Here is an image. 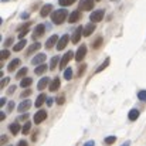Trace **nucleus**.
Here are the masks:
<instances>
[{"mask_svg": "<svg viewBox=\"0 0 146 146\" xmlns=\"http://www.w3.org/2000/svg\"><path fill=\"white\" fill-rule=\"evenodd\" d=\"M67 16H68V13H67V10H65V9L55 10V11L51 14V20H52V23H54V24H62V23L65 21Z\"/></svg>", "mask_w": 146, "mask_h": 146, "instance_id": "1", "label": "nucleus"}, {"mask_svg": "<svg viewBox=\"0 0 146 146\" xmlns=\"http://www.w3.org/2000/svg\"><path fill=\"white\" fill-rule=\"evenodd\" d=\"M72 57H75V54H74V52H72L71 50H70V51H67V52H65V54H64V55L61 57V61H60V67H61V68L64 70V68L67 67V64L70 62V60H71Z\"/></svg>", "mask_w": 146, "mask_h": 146, "instance_id": "2", "label": "nucleus"}, {"mask_svg": "<svg viewBox=\"0 0 146 146\" xmlns=\"http://www.w3.org/2000/svg\"><path fill=\"white\" fill-rule=\"evenodd\" d=\"M94 4H95V0H81L80 11H90V10H92Z\"/></svg>", "mask_w": 146, "mask_h": 146, "instance_id": "3", "label": "nucleus"}, {"mask_svg": "<svg viewBox=\"0 0 146 146\" xmlns=\"http://www.w3.org/2000/svg\"><path fill=\"white\" fill-rule=\"evenodd\" d=\"M104 10H95V11H92V14L90 16V20H91V23H99L102 19H104Z\"/></svg>", "mask_w": 146, "mask_h": 146, "instance_id": "4", "label": "nucleus"}, {"mask_svg": "<svg viewBox=\"0 0 146 146\" xmlns=\"http://www.w3.org/2000/svg\"><path fill=\"white\" fill-rule=\"evenodd\" d=\"M46 119H47V111H44V109H40V111L34 115V123H36V125L41 123V122L46 121Z\"/></svg>", "mask_w": 146, "mask_h": 146, "instance_id": "5", "label": "nucleus"}, {"mask_svg": "<svg viewBox=\"0 0 146 146\" xmlns=\"http://www.w3.org/2000/svg\"><path fill=\"white\" fill-rule=\"evenodd\" d=\"M44 33H46V26H44V24H38V26H36V29H34V31H33V38H34V40H36V38H40Z\"/></svg>", "mask_w": 146, "mask_h": 146, "instance_id": "6", "label": "nucleus"}, {"mask_svg": "<svg viewBox=\"0 0 146 146\" xmlns=\"http://www.w3.org/2000/svg\"><path fill=\"white\" fill-rule=\"evenodd\" d=\"M85 54H87V46H85V44H82L80 48L77 50V52H75V57H74V58H75V61H78V62H80L81 60H84Z\"/></svg>", "mask_w": 146, "mask_h": 146, "instance_id": "7", "label": "nucleus"}, {"mask_svg": "<svg viewBox=\"0 0 146 146\" xmlns=\"http://www.w3.org/2000/svg\"><path fill=\"white\" fill-rule=\"evenodd\" d=\"M81 36H84V29L82 27H78L75 31H74V34H72V38H71V41L74 43V44H77V43H80V40H81Z\"/></svg>", "mask_w": 146, "mask_h": 146, "instance_id": "8", "label": "nucleus"}, {"mask_svg": "<svg viewBox=\"0 0 146 146\" xmlns=\"http://www.w3.org/2000/svg\"><path fill=\"white\" fill-rule=\"evenodd\" d=\"M44 60H46V54L40 52V54H37V55L31 60V64L36 65V67H38V65H43V64H44Z\"/></svg>", "mask_w": 146, "mask_h": 146, "instance_id": "9", "label": "nucleus"}, {"mask_svg": "<svg viewBox=\"0 0 146 146\" xmlns=\"http://www.w3.org/2000/svg\"><path fill=\"white\" fill-rule=\"evenodd\" d=\"M95 29H97V26H95L94 23L87 24V26H85V29H84V37H90V36L95 31Z\"/></svg>", "mask_w": 146, "mask_h": 146, "instance_id": "10", "label": "nucleus"}, {"mask_svg": "<svg viewBox=\"0 0 146 146\" xmlns=\"http://www.w3.org/2000/svg\"><path fill=\"white\" fill-rule=\"evenodd\" d=\"M67 43H68V36L64 34L62 37H60V41H58V44H57V50H58V51L64 50L67 47Z\"/></svg>", "mask_w": 146, "mask_h": 146, "instance_id": "11", "label": "nucleus"}, {"mask_svg": "<svg viewBox=\"0 0 146 146\" xmlns=\"http://www.w3.org/2000/svg\"><path fill=\"white\" fill-rule=\"evenodd\" d=\"M80 19H81V11H80V10H75V11H72V13L70 14L68 21H70V23H77Z\"/></svg>", "mask_w": 146, "mask_h": 146, "instance_id": "12", "label": "nucleus"}, {"mask_svg": "<svg viewBox=\"0 0 146 146\" xmlns=\"http://www.w3.org/2000/svg\"><path fill=\"white\" fill-rule=\"evenodd\" d=\"M50 84H51V81H50V78L48 77H44V78H41L40 81H38V84H37V88L41 91V90H44L47 85L50 87Z\"/></svg>", "mask_w": 146, "mask_h": 146, "instance_id": "13", "label": "nucleus"}, {"mask_svg": "<svg viewBox=\"0 0 146 146\" xmlns=\"http://www.w3.org/2000/svg\"><path fill=\"white\" fill-rule=\"evenodd\" d=\"M58 41H60V40H58V36H51L48 40L46 41V47H47V48H52L55 44H58Z\"/></svg>", "mask_w": 146, "mask_h": 146, "instance_id": "14", "label": "nucleus"}, {"mask_svg": "<svg viewBox=\"0 0 146 146\" xmlns=\"http://www.w3.org/2000/svg\"><path fill=\"white\" fill-rule=\"evenodd\" d=\"M60 85H61V81H60V78L57 77V78H54L52 81H51V84H50V91L51 92H54V91H57L58 88H60Z\"/></svg>", "mask_w": 146, "mask_h": 146, "instance_id": "15", "label": "nucleus"}, {"mask_svg": "<svg viewBox=\"0 0 146 146\" xmlns=\"http://www.w3.org/2000/svg\"><path fill=\"white\" fill-rule=\"evenodd\" d=\"M51 11H52V6H51V4H46V6L41 7V10H40V16H41V17H47Z\"/></svg>", "mask_w": 146, "mask_h": 146, "instance_id": "16", "label": "nucleus"}, {"mask_svg": "<svg viewBox=\"0 0 146 146\" xmlns=\"http://www.w3.org/2000/svg\"><path fill=\"white\" fill-rule=\"evenodd\" d=\"M19 65H20V60H19V58H14L13 61L9 62V65H7V71H14Z\"/></svg>", "mask_w": 146, "mask_h": 146, "instance_id": "17", "label": "nucleus"}, {"mask_svg": "<svg viewBox=\"0 0 146 146\" xmlns=\"http://www.w3.org/2000/svg\"><path fill=\"white\" fill-rule=\"evenodd\" d=\"M30 106H31V102H30L29 99H26V101H23V102L19 105L17 109H19V112H24V111H27Z\"/></svg>", "mask_w": 146, "mask_h": 146, "instance_id": "18", "label": "nucleus"}, {"mask_svg": "<svg viewBox=\"0 0 146 146\" xmlns=\"http://www.w3.org/2000/svg\"><path fill=\"white\" fill-rule=\"evenodd\" d=\"M9 131H10L13 135H17V133L20 132V125H19L17 122H14V123H10V125H9Z\"/></svg>", "mask_w": 146, "mask_h": 146, "instance_id": "19", "label": "nucleus"}, {"mask_svg": "<svg viewBox=\"0 0 146 146\" xmlns=\"http://www.w3.org/2000/svg\"><path fill=\"white\" fill-rule=\"evenodd\" d=\"M31 82H33V80H31V78H29V77H26V78H23V80H21L20 87H21V88H29V87L31 85Z\"/></svg>", "mask_w": 146, "mask_h": 146, "instance_id": "20", "label": "nucleus"}, {"mask_svg": "<svg viewBox=\"0 0 146 146\" xmlns=\"http://www.w3.org/2000/svg\"><path fill=\"white\" fill-rule=\"evenodd\" d=\"M44 101H47V97H46L44 94H40V95L37 97V99H36V106L40 108V106L44 104Z\"/></svg>", "mask_w": 146, "mask_h": 146, "instance_id": "21", "label": "nucleus"}, {"mask_svg": "<svg viewBox=\"0 0 146 146\" xmlns=\"http://www.w3.org/2000/svg\"><path fill=\"white\" fill-rule=\"evenodd\" d=\"M128 116H129L131 121H136V119L139 118V111H138V109H131Z\"/></svg>", "mask_w": 146, "mask_h": 146, "instance_id": "22", "label": "nucleus"}, {"mask_svg": "<svg viewBox=\"0 0 146 146\" xmlns=\"http://www.w3.org/2000/svg\"><path fill=\"white\" fill-rule=\"evenodd\" d=\"M26 44H27V43H26V40H20V41L13 47V50H14V51H21V50L26 47Z\"/></svg>", "mask_w": 146, "mask_h": 146, "instance_id": "23", "label": "nucleus"}, {"mask_svg": "<svg viewBox=\"0 0 146 146\" xmlns=\"http://www.w3.org/2000/svg\"><path fill=\"white\" fill-rule=\"evenodd\" d=\"M47 68H48V67H47V64H43V65H38V67H36V71H34V72H36L37 75H41L44 71H47Z\"/></svg>", "mask_w": 146, "mask_h": 146, "instance_id": "24", "label": "nucleus"}, {"mask_svg": "<svg viewBox=\"0 0 146 146\" xmlns=\"http://www.w3.org/2000/svg\"><path fill=\"white\" fill-rule=\"evenodd\" d=\"M40 47H41V44H40L38 41H36L34 44H31V46H30V48L27 50V54H31V52H34V51H37V50L40 48Z\"/></svg>", "mask_w": 146, "mask_h": 146, "instance_id": "25", "label": "nucleus"}, {"mask_svg": "<svg viewBox=\"0 0 146 146\" xmlns=\"http://www.w3.org/2000/svg\"><path fill=\"white\" fill-rule=\"evenodd\" d=\"M58 60H61L58 55H55V57H52V58H51V62H50V70H55V67H57V64H58Z\"/></svg>", "mask_w": 146, "mask_h": 146, "instance_id": "26", "label": "nucleus"}, {"mask_svg": "<svg viewBox=\"0 0 146 146\" xmlns=\"http://www.w3.org/2000/svg\"><path fill=\"white\" fill-rule=\"evenodd\" d=\"M27 71H29V70H27L26 67H24V68H21V70L17 72V75H16V77H17V80H23V77H26Z\"/></svg>", "mask_w": 146, "mask_h": 146, "instance_id": "27", "label": "nucleus"}, {"mask_svg": "<svg viewBox=\"0 0 146 146\" xmlns=\"http://www.w3.org/2000/svg\"><path fill=\"white\" fill-rule=\"evenodd\" d=\"M64 78L68 80V81L72 78V70H71V68H65V70H64Z\"/></svg>", "mask_w": 146, "mask_h": 146, "instance_id": "28", "label": "nucleus"}, {"mask_svg": "<svg viewBox=\"0 0 146 146\" xmlns=\"http://www.w3.org/2000/svg\"><path fill=\"white\" fill-rule=\"evenodd\" d=\"M30 129H31V123H30V122H26V123H24V126L21 128L23 135H27V133L30 132Z\"/></svg>", "mask_w": 146, "mask_h": 146, "instance_id": "29", "label": "nucleus"}, {"mask_svg": "<svg viewBox=\"0 0 146 146\" xmlns=\"http://www.w3.org/2000/svg\"><path fill=\"white\" fill-rule=\"evenodd\" d=\"M102 43H104V40H102V37H98L97 40L94 41V44H92V48L94 50H98L101 46H102Z\"/></svg>", "mask_w": 146, "mask_h": 146, "instance_id": "30", "label": "nucleus"}, {"mask_svg": "<svg viewBox=\"0 0 146 146\" xmlns=\"http://www.w3.org/2000/svg\"><path fill=\"white\" fill-rule=\"evenodd\" d=\"M108 65H109V60H105V61H104V64H101V65L97 68V71H95V72H101V71H104Z\"/></svg>", "mask_w": 146, "mask_h": 146, "instance_id": "31", "label": "nucleus"}, {"mask_svg": "<svg viewBox=\"0 0 146 146\" xmlns=\"http://www.w3.org/2000/svg\"><path fill=\"white\" fill-rule=\"evenodd\" d=\"M115 141H116L115 136H108V138L105 139V143H106V145H112V143H115Z\"/></svg>", "mask_w": 146, "mask_h": 146, "instance_id": "32", "label": "nucleus"}, {"mask_svg": "<svg viewBox=\"0 0 146 146\" xmlns=\"http://www.w3.org/2000/svg\"><path fill=\"white\" fill-rule=\"evenodd\" d=\"M58 1H60L61 6H71L75 0H58Z\"/></svg>", "mask_w": 146, "mask_h": 146, "instance_id": "33", "label": "nucleus"}, {"mask_svg": "<svg viewBox=\"0 0 146 146\" xmlns=\"http://www.w3.org/2000/svg\"><path fill=\"white\" fill-rule=\"evenodd\" d=\"M85 70H87V65L85 64H82L80 68H78V77H81V75H84V72H85Z\"/></svg>", "mask_w": 146, "mask_h": 146, "instance_id": "34", "label": "nucleus"}, {"mask_svg": "<svg viewBox=\"0 0 146 146\" xmlns=\"http://www.w3.org/2000/svg\"><path fill=\"white\" fill-rule=\"evenodd\" d=\"M10 57V51L9 50H3L1 51V60H6V58H9Z\"/></svg>", "mask_w": 146, "mask_h": 146, "instance_id": "35", "label": "nucleus"}, {"mask_svg": "<svg viewBox=\"0 0 146 146\" xmlns=\"http://www.w3.org/2000/svg\"><path fill=\"white\" fill-rule=\"evenodd\" d=\"M138 98L141 101H146V91H139L138 92Z\"/></svg>", "mask_w": 146, "mask_h": 146, "instance_id": "36", "label": "nucleus"}, {"mask_svg": "<svg viewBox=\"0 0 146 146\" xmlns=\"http://www.w3.org/2000/svg\"><path fill=\"white\" fill-rule=\"evenodd\" d=\"M29 33V29H24V30H21L20 31V34H19V38H21V40H24V36Z\"/></svg>", "mask_w": 146, "mask_h": 146, "instance_id": "37", "label": "nucleus"}, {"mask_svg": "<svg viewBox=\"0 0 146 146\" xmlns=\"http://www.w3.org/2000/svg\"><path fill=\"white\" fill-rule=\"evenodd\" d=\"M11 44H13V38H7V40L4 41V47H6V48H7V47H10Z\"/></svg>", "mask_w": 146, "mask_h": 146, "instance_id": "38", "label": "nucleus"}, {"mask_svg": "<svg viewBox=\"0 0 146 146\" xmlns=\"http://www.w3.org/2000/svg\"><path fill=\"white\" fill-rule=\"evenodd\" d=\"M55 101H57V104H58V105H62V104L65 102V98H64V97H60V98H57Z\"/></svg>", "mask_w": 146, "mask_h": 146, "instance_id": "39", "label": "nucleus"}, {"mask_svg": "<svg viewBox=\"0 0 146 146\" xmlns=\"http://www.w3.org/2000/svg\"><path fill=\"white\" fill-rule=\"evenodd\" d=\"M9 81H10V80H9L7 77H6V78H3V81H1V88H4V87L9 84Z\"/></svg>", "mask_w": 146, "mask_h": 146, "instance_id": "40", "label": "nucleus"}, {"mask_svg": "<svg viewBox=\"0 0 146 146\" xmlns=\"http://www.w3.org/2000/svg\"><path fill=\"white\" fill-rule=\"evenodd\" d=\"M30 94H31V91H30V90H26V91H24V92L21 94V98H24V97H29Z\"/></svg>", "mask_w": 146, "mask_h": 146, "instance_id": "41", "label": "nucleus"}, {"mask_svg": "<svg viewBox=\"0 0 146 146\" xmlns=\"http://www.w3.org/2000/svg\"><path fill=\"white\" fill-rule=\"evenodd\" d=\"M16 91V85H13V87H10L9 90H7V94H13Z\"/></svg>", "mask_w": 146, "mask_h": 146, "instance_id": "42", "label": "nucleus"}, {"mask_svg": "<svg viewBox=\"0 0 146 146\" xmlns=\"http://www.w3.org/2000/svg\"><path fill=\"white\" fill-rule=\"evenodd\" d=\"M84 146H95V142H94V141H88Z\"/></svg>", "mask_w": 146, "mask_h": 146, "instance_id": "43", "label": "nucleus"}, {"mask_svg": "<svg viewBox=\"0 0 146 146\" xmlns=\"http://www.w3.org/2000/svg\"><path fill=\"white\" fill-rule=\"evenodd\" d=\"M17 146H29V145H27V142H26V141H20V142L17 143Z\"/></svg>", "mask_w": 146, "mask_h": 146, "instance_id": "44", "label": "nucleus"}, {"mask_svg": "<svg viewBox=\"0 0 146 146\" xmlns=\"http://www.w3.org/2000/svg\"><path fill=\"white\" fill-rule=\"evenodd\" d=\"M14 108V102H9V111H11Z\"/></svg>", "mask_w": 146, "mask_h": 146, "instance_id": "45", "label": "nucleus"}, {"mask_svg": "<svg viewBox=\"0 0 146 146\" xmlns=\"http://www.w3.org/2000/svg\"><path fill=\"white\" fill-rule=\"evenodd\" d=\"M47 105H48V106L52 105V98H47Z\"/></svg>", "mask_w": 146, "mask_h": 146, "instance_id": "46", "label": "nucleus"}, {"mask_svg": "<svg viewBox=\"0 0 146 146\" xmlns=\"http://www.w3.org/2000/svg\"><path fill=\"white\" fill-rule=\"evenodd\" d=\"M1 143H6L7 142V136H1V141H0Z\"/></svg>", "mask_w": 146, "mask_h": 146, "instance_id": "47", "label": "nucleus"}, {"mask_svg": "<svg viewBox=\"0 0 146 146\" xmlns=\"http://www.w3.org/2000/svg\"><path fill=\"white\" fill-rule=\"evenodd\" d=\"M21 19H23V20H24V19H29V14H27V13H23V14H21Z\"/></svg>", "mask_w": 146, "mask_h": 146, "instance_id": "48", "label": "nucleus"}, {"mask_svg": "<svg viewBox=\"0 0 146 146\" xmlns=\"http://www.w3.org/2000/svg\"><path fill=\"white\" fill-rule=\"evenodd\" d=\"M4 104H6V98H1L0 99V105H4Z\"/></svg>", "mask_w": 146, "mask_h": 146, "instance_id": "49", "label": "nucleus"}, {"mask_svg": "<svg viewBox=\"0 0 146 146\" xmlns=\"http://www.w3.org/2000/svg\"><path fill=\"white\" fill-rule=\"evenodd\" d=\"M4 118H6V115H4V113H3V112H1V113H0V121H3V119H4Z\"/></svg>", "mask_w": 146, "mask_h": 146, "instance_id": "50", "label": "nucleus"}, {"mask_svg": "<svg viewBox=\"0 0 146 146\" xmlns=\"http://www.w3.org/2000/svg\"><path fill=\"white\" fill-rule=\"evenodd\" d=\"M129 145H131V142H129V141H126L125 143H122V145H121V146H129Z\"/></svg>", "mask_w": 146, "mask_h": 146, "instance_id": "51", "label": "nucleus"}, {"mask_svg": "<svg viewBox=\"0 0 146 146\" xmlns=\"http://www.w3.org/2000/svg\"><path fill=\"white\" fill-rule=\"evenodd\" d=\"M1 1H6V0H1Z\"/></svg>", "mask_w": 146, "mask_h": 146, "instance_id": "52", "label": "nucleus"}, {"mask_svg": "<svg viewBox=\"0 0 146 146\" xmlns=\"http://www.w3.org/2000/svg\"><path fill=\"white\" fill-rule=\"evenodd\" d=\"M97 1H99V0H97Z\"/></svg>", "mask_w": 146, "mask_h": 146, "instance_id": "53", "label": "nucleus"}]
</instances>
